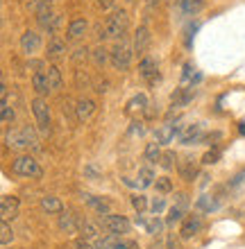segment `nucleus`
I'll use <instances>...</instances> for the list:
<instances>
[{"label": "nucleus", "instance_id": "c85d7f7f", "mask_svg": "<svg viewBox=\"0 0 245 249\" xmlns=\"http://www.w3.org/2000/svg\"><path fill=\"white\" fill-rule=\"evenodd\" d=\"M154 181H157L154 170L150 168V165H143V168L139 170V186L141 188H148V186H154Z\"/></svg>", "mask_w": 245, "mask_h": 249}, {"label": "nucleus", "instance_id": "a18cd8bd", "mask_svg": "<svg viewBox=\"0 0 245 249\" xmlns=\"http://www.w3.org/2000/svg\"><path fill=\"white\" fill-rule=\"evenodd\" d=\"M86 54H89V50H86V48H77V50H75V54L71 57V59H73L75 64H82V61L86 59Z\"/></svg>", "mask_w": 245, "mask_h": 249}, {"label": "nucleus", "instance_id": "09e8293b", "mask_svg": "<svg viewBox=\"0 0 245 249\" xmlns=\"http://www.w3.org/2000/svg\"><path fill=\"white\" fill-rule=\"evenodd\" d=\"M177 206H182V209H186V206H188V195H186V193H177Z\"/></svg>", "mask_w": 245, "mask_h": 249}, {"label": "nucleus", "instance_id": "a878e982", "mask_svg": "<svg viewBox=\"0 0 245 249\" xmlns=\"http://www.w3.org/2000/svg\"><path fill=\"white\" fill-rule=\"evenodd\" d=\"M202 5H205V0H179L177 2L179 12L184 14V16H195L202 9Z\"/></svg>", "mask_w": 245, "mask_h": 249}, {"label": "nucleus", "instance_id": "aec40b11", "mask_svg": "<svg viewBox=\"0 0 245 249\" xmlns=\"http://www.w3.org/2000/svg\"><path fill=\"white\" fill-rule=\"evenodd\" d=\"M86 20L84 18H73L68 23V30H66V39L68 41H80L82 36L86 34Z\"/></svg>", "mask_w": 245, "mask_h": 249}, {"label": "nucleus", "instance_id": "4c0bfd02", "mask_svg": "<svg viewBox=\"0 0 245 249\" xmlns=\"http://www.w3.org/2000/svg\"><path fill=\"white\" fill-rule=\"evenodd\" d=\"M132 206L136 213H143L148 209V197L146 195H132Z\"/></svg>", "mask_w": 245, "mask_h": 249}, {"label": "nucleus", "instance_id": "49530a36", "mask_svg": "<svg viewBox=\"0 0 245 249\" xmlns=\"http://www.w3.org/2000/svg\"><path fill=\"white\" fill-rule=\"evenodd\" d=\"M220 138H223V134H220V131H211V134L202 136V141H205L207 145H216V141H220Z\"/></svg>", "mask_w": 245, "mask_h": 249}, {"label": "nucleus", "instance_id": "58836bf2", "mask_svg": "<svg viewBox=\"0 0 245 249\" xmlns=\"http://www.w3.org/2000/svg\"><path fill=\"white\" fill-rule=\"evenodd\" d=\"M75 84H77V89H91V79L84 71H75Z\"/></svg>", "mask_w": 245, "mask_h": 249}, {"label": "nucleus", "instance_id": "39448f33", "mask_svg": "<svg viewBox=\"0 0 245 249\" xmlns=\"http://www.w3.org/2000/svg\"><path fill=\"white\" fill-rule=\"evenodd\" d=\"M100 222H102V229H107L112 236H123V233H130V229H132V224L125 215H112L109 213V215L100 217Z\"/></svg>", "mask_w": 245, "mask_h": 249}, {"label": "nucleus", "instance_id": "6ab92c4d", "mask_svg": "<svg viewBox=\"0 0 245 249\" xmlns=\"http://www.w3.org/2000/svg\"><path fill=\"white\" fill-rule=\"evenodd\" d=\"M41 211L48 213V215H57V213H64V204H61L59 197L43 195L41 197Z\"/></svg>", "mask_w": 245, "mask_h": 249}, {"label": "nucleus", "instance_id": "5701e85b", "mask_svg": "<svg viewBox=\"0 0 245 249\" xmlns=\"http://www.w3.org/2000/svg\"><path fill=\"white\" fill-rule=\"evenodd\" d=\"M32 89L37 91V95H39V98H43V95H48V93L53 91V89H50V84H48L46 71L32 72Z\"/></svg>", "mask_w": 245, "mask_h": 249}, {"label": "nucleus", "instance_id": "6e6552de", "mask_svg": "<svg viewBox=\"0 0 245 249\" xmlns=\"http://www.w3.org/2000/svg\"><path fill=\"white\" fill-rule=\"evenodd\" d=\"M5 143H7V147H12V150H27V147H30L27 134L23 127H20V129H7L5 131Z\"/></svg>", "mask_w": 245, "mask_h": 249}, {"label": "nucleus", "instance_id": "20e7f679", "mask_svg": "<svg viewBox=\"0 0 245 249\" xmlns=\"http://www.w3.org/2000/svg\"><path fill=\"white\" fill-rule=\"evenodd\" d=\"M32 113H34V120L39 124V131L43 136L50 134V107L43 98H34L32 100Z\"/></svg>", "mask_w": 245, "mask_h": 249}, {"label": "nucleus", "instance_id": "dca6fc26", "mask_svg": "<svg viewBox=\"0 0 245 249\" xmlns=\"http://www.w3.org/2000/svg\"><path fill=\"white\" fill-rule=\"evenodd\" d=\"M148 46H150V30L148 25H139V30L134 32V53L146 54Z\"/></svg>", "mask_w": 245, "mask_h": 249}, {"label": "nucleus", "instance_id": "f257e3e1", "mask_svg": "<svg viewBox=\"0 0 245 249\" xmlns=\"http://www.w3.org/2000/svg\"><path fill=\"white\" fill-rule=\"evenodd\" d=\"M127 27H130V16H127L125 9H116L107 16L105 25L100 27V39L102 41H109V39H116L120 41L125 36Z\"/></svg>", "mask_w": 245, "mask_h": 249}, {"label": "nucleus", "instance_id": "37998d69", "mask_svg": "<svg viewBox=\"0 0 245 249\" xmlns=\"http://www.w3.org/2000/svg\"><path fill=\"white\" fill-rule=\"evenodd\" d=\"M23 129H25V134H27V143H30V147H39V136H37V131H34L30 124H25Z\"/></svg>", "mask_w": 245, "mask_h": 249}, {"label": "nucleus", "instance_id": "a211bd4d", "mask_svg": "<svg viewBox=\"0 0 245 249\" xmlns=\"http://www.w3.org/2000/svg\"><path fill=\"white\" fill-rule=\"evenodd\" d=\"M84 202L89 204V206H91L93 211H95V213H98L100 217L102 215H109V213H112V204L107 202V199H102V197H95V195H89V193H84Z\"/></svg>", "mask_w": 245, "mask_h": 249}, {"label": "nucleus", "instance_id": "0eeeda50", "mask_svg": "<svg viewBox=\"0 0 245 249\" xmlns=\"http://www.w3.org/2000/svg\"><path fill=\"white\" fill-rule=\"evenodd\" d=\"M20 50L27 54V57H32L37 50L41 48V34L37 30H25V32L20 34Z\"/></svg>", "mask_w": 245, "mask_h": 249}, {"label": "nucleus", "instance_id": "473e14b6", "mask_svg": "<svg viewBox=\"0 0 245 249\" xmlns=\"http://www.w3.org/2000/svg\"><path fill=\"white\" fill-rule=\"evenodd\" d=\"M0 233H2V236H0V245L7 247V245L14 240V231H12V227H9L7 220H2V224H0Z\"/></svg>", "mask_w": 245, "mask_h": 249}, {"label": "nucleus", "instance_id": "c03bdc74", "mask_svg": "<svg viewBox=\"0 0 245 249\" xmlns=\"http://www.w3.org/2000/svg\"><path fill=\"white\" fill-rule=\"evenodd\" d=\"M166 209V202H164V197H154L152 204H150V211H152L154 215H159L161 211Z\"/></svg>", "mask_w": 245, "mask_h": 249}, {"label": "nucleus", "instance_id": "603ef678", "mask_svg": "<svg viewBox=\"0 0 245 249\" xmlns=\"http://www.w3.org/2000/svg\"><path fill=\"white\" fill-rule=\"evenodd\" d=\"M168 249H182V243L175 236H168Z\"/></svg>", "mask_w": 245, "mask_h": 249}, {"label": "nucleus", "instance_id": "bf43d9fd", "mask_svg": "<svg viewBox=\"0 0 245 249\" xmlns=\"http://www.w3.org/2000/svg\"><path fill=\"white\" fill-rule=\"evenodd\" d=\"M130 245H132V249H141V247H139V243H130Z\"/></svg>", "mask_w": 245, "mask_h": 249}, {"label": "nucleus", "instance_id": "cd10ccee", "mask_svg": "<svg viewBox=\"0 0 245 249\" xmlns=\"http://www.w3.org/2000/svg\"><path fill=\"white\" fill-rule=\"evenodd\" d=\"M161 154H164V152H161V145L157 143V141H154V143H148L146 150H143V159H146L148 163H157L161 159Z\"/></svg>", "mask_w": 245, "mask_h": 249}, {"label": "nucleus", "instance_id": "8fccbe9b", "mask_svg": "<svg viewBox=\"0 0 245 249\" xmlns=\"http://www.w3.org/2000/svg\"><path fill=\"white\" fill-rule=\"evenodd\" d=\"M100 7H102V12H109V9H113L116 7V0H98Z\"/></svg>", "mask_w": 245, "mask_h": 249}, {"label": "nucleus", "instance_id": "a19ab883", "mask_svg": "<svg viewBox=\"0 0 245 249\" xmlns=\"http://www.w3.org/2000/svg\"><path fill=\"white\" fill-rule=\"evenodd\" d=\"M218 159H220V150L218 147H213V150H209L205 157H202V163L213 165V163H218Z\"/></svg>", "mask_w": 245, "mask_h": 249}, {"label": "nucleus", "instance_id": "4d7b16f0", "mask_svg": "<svg viewBox=\"0 0 245 249\" xmlns=\"http://www.w3.org/2000/svg\"><path fill=\"white\" fill-rule=\"evenodd\" d=\"M116 249H132V245L127 243V240H120V238H118V243H116Z\"/></svg>", "mask_w": 245, "mask_h": 249}, {"label": "nucleus", "instance_id": "6e6d98bb", "mask_svg": "<svg viewBox=\"0 0 245 249\" xmlns=\"http://www.w3.org/2000/svg\"><path fill=\"white\" fill-rule=\"evenodd\" d=\"M95 91H98L100 95H102V93H107V91H109V82H100V84H98V89H95Z\"/></svg>", "mask_w": 245, "mask_h": 249}, {"label": "nucleus", "instance_id": "ea45409f", "mask_svg": "<svg viewBox=\"0 0 245 249\" xmlns=\"http://www.w3.org/2000/svg\"><path fill=\"white\" fill-rule=\"evenodd\" d=\"M154 188L159 190V193H170V190H172L170 177H157V181H154Z\"/></svg>", "mask_w": 245, "mask_h": 249}, {"label": "nucleus", "instance_id": "423d86ee", "mask_svg": "<svg viewBox=\"0 0 245 249\" xmlns=\"http://www.w3.org/2000/svg\"><path fill=\"white\" fill-rule=\"evenodd\" d=\"M177 141L182 145H195L202 141V124L191 123V124H182V129L177 134Z\"/></svg>", "mask_w": 245, "mask_h": 249}, {"label": "nucleus", "instance_id": "c9c22d12", "mask_svg": "<svg viewBox=\"0 0 245 249\" xmlns=\"http://www.w3.org/2000/svg\"><path fill=\"white\" fill-rule=\"evenodd\" d=\"M32 9L39 14H46V12H53V0H34L32 2Z\"/></svg>", "mask_w": 245, "mask_h": 249}, {"label": "nucleus", "instance_id": "2eb2a0df", "mask_svg": "<svg viewBox=\"0 0 245 249\" xmlns=\"http://www.w3.org/2000/svg\"><path fill=\"white\" fill-rule=\"evenodd\" d=\"M177 172L184 181H193V179L198 177V161L191 159V157H186L184 161H179L177 163Z\"/></svg>", "mask_w": 245, "mask_h": 249}, {"label": "nucleus", "instance_id": "7c9ffc66", "mask_svg": "<svg viewBox=\"0 0 245 249\" xmlns=\"http://www.w3.org/2000/svg\"><path fill=\"white\" fill-rule=\"evenodd\" d=\"M184 211L186 209H182V206H177V204H175V206H172L170 211H168V217H166V224H168V227H175V224H182L184 222Z\"/></svg>", "mask_w": 245, "mask_h": 249}, {"label": "nucleus", "instance_id": "bb28decb", "mask_svg": "<svg viewBox=\"0 0 245 249\" xmlns=\"http://www.w3.org/2000/svg\"><path fill=\"white\" fill-rule=\"evenodd\" d=\"M46 77H48V84H50V89H53V91L61 89V71H59V66H55V64L48 66V68H46Z\"/></svg>", "mask_w": 245, "mask_h": 249}, {"label": "nucleus", "instance_id": "ddd939ff", "mask_svg": "<svg viewBox=\"0 0 245 249\" xmlns=\"http://www.w3.org/2000/svg\"><path fill=\"white\" fill-rule=\"evenodd\" d=\"M66 41H61L59 36H53V39L48 41V46H46V57L50 61H59L66 57Z\"/></svg>", "mask_w": 245, "mask_h": 249}, {"label": "nucleus", "instance_id": "f03ea898", "mask_svg": "<svg viewBox=\"0 0 245 249\" xmlns=\"http://www.w3.org/2000/svg\"><path fill=\"white\" fill-rule=\"evenodd\" d=\"M12 172L19 175V177H30V179H41L43 177V170H41L39 161L30 154H20L12 161Z\"/></svg>", "mask_w": 245, "mask_h": 249}, {"label": "nucleus", "instance_id": "e433bc0d", "mask_svg": "<svg viewBox=\"0 0 245 249\" xmlns=\"http://www.w3.org/2000/svg\"><path fill=\"white\" fill-rule=\"evenodd\" d=\"M2 124H12L14 123V118H16V113H14V109H12V105L9 102H2Z\"/></svg>", "mask_w": 245, "mask_h": 249}, {"label": "nucleus", "instance_id": "13d9d810", "mask_svg": "<svg viewBox=\"0 0 245 249\" xmlns=\"http://www.w3.org/2000/svg\"><path fill=\"white\" fill-rule=\"evenodd\" d=\"M159 2H161V0H148V7H150V9H154Z\"/></svg>", "mask_w": 245, "mask_h": 249}, {"label": "nucleus", "instance_id": "f3484780", "mask_svg": "<svg viewBox=\"0 0 245 249\" xmlns=\"http://www.w3.org/2000/svg\"><path fill=\"white\" fill-rule=\"evenodd\" d=\"M95 113V102H93L91 98H82L75 102V116H77V120L80 123H84V120H89Z\"/></svg>", "mask_w": 245, "mask_h": 249}, {"label": "nucleus", "instance_id": "3c124183", "mask_svg": "<svg viewBox=\"0 0 245 249\" xmlns=\"http://www.w3.org/2000/svg\"><path fill=\"white\" fill-rule=\"evenodd\" d=\"M193 71H195V68H193L191 64H184V75H182V79H184V82H188V79H191V75H193Z\"/></svg>", "mask_w": 245, "mask_h": 249}, {"label": "nucleus", "instance_id": "de8ad7c7", "mask_svg": "<svg viewBox=\"0 0 245 249\" xmlns=\"http://www.w3.org/2000/svg\"><path fill=\"white\" fill-rule=\"evenodd\" d=\"M73 247L75 249H93L91 243H89V240H84V238H77V240L73 243Z\"/></svg>", "mask_w": 245, "mask_h": 249}, {"label": "nucleus", "instance_id": "9b49d317", "mask_svg": "<svg viewBox=\"0 0 245 249\" xmlns=\"http://www.w3.org/2000/svg\"><path fill=\"white\" fill-rule=\"evenodd\" d=\"M139 75L146 79L148 84H154V82H159V71H157V61L152 57H143L139 64Z\"/></svg>", "mask_w": 245, "mask_h": 249}, {"label": "nucleus", "instance_id": "9d476101", "mask_svg": "<svg viewBox=\"0 0 245 249\" xmlns=\"http://www.w3.org/2000/svg\"><path fill=\"white\" fill-rule=\"evenodd\" d=\"M19 211H20V202H19V197H14V195H5L2 199H0V215H2V220H14V217L19 215Z\"/></svg>", "mask_w": 245, "mask_h": 249}, {"label": "nucleus", "instance_id": "412c9836", "mask_svg": "<svg viewBox=\"0 0 245 249\" xmlns=\"http://www.w3.org/2000/svg\"><path fill=\"white\" fill-rule=\"evenodd\" d=\"M193 86H182V89H177V91L172 93V109H182V107H186L188 102L193 100Z\"/></svg>", "mask_w": 245, "mask_h": 249}, {"label": "nucleus", "instance_id": "b1692460", "mask_svg": "<svg viewBox=\"0 0 245 249\" xmlns=\"http://www.w3.org/2000/svg\"><path fill=\"white\" fill-rule=\"evenodd\" d=\"M80 238L89 240V243H95V240H100V229H98V224L89 222V220H82V224H80Z\"/></svg>", "mask_w": 245, "mask_h": 249}, {"label": "nucleus", "instance_id": "72a5a7b5", "mask_svg": "<svg viewBox=\"0 0 245 249\" xmlns=\"http://www.w3.org/2000/svg\"><path fill=\"white\" fill-rule=\"evenodd\" d=\"M175 161H177V154L170 152V150H166L159 159V165L164 168V170H172V168H175Z\"/></svg>", "mask_w": 245, "mask_h": 249}, {"label": "nucleus", "instance_id": "79ce46f5", "mask_svg": "<svg viewBox=\"0 0 245 249\" xmlns=\"http://www.w3.org/2000/svg\"><path fill=\"white\" fill-rule=\"evenodd\" d=\"M148 233H152V236H159L161 233V229H164V222H161V220H157V217H154V220H150V222H148Z\"/></svg>", "mask_w": 245, "mask_h": 249}, {"label": "nucleus", "instance_id": "7ed1b4c3", "mask_svg": "<svg viewBox=\"0 0 245 249\" xmlns=\"http://www.w3.org/2000/svg\"><path fill=\"white\" fill-rule=\"evenodd\" d=\"M112 53V57H109V61H112V66L116 68V71L125 72L130 71V66H132V57H134V46H130L127 41H116V46L109 50Z\"/></svg>", "mask_w": 245, "mask_h": 249}, {"label": "nucleus", "instance_id": "5fc2aeb1", "mask_svg": "<svg viewBox=\"0 0 245 249\" xmlns=\"http://www.w3.org/2000/svg\"><path fill=\"white\" fill-rule=\"evenodd\" d=\"M132 124H134L132 134H143V131H146V129H143V123H139V120H136V123H132Z\"/></svg>", "mask_w": 245, "mask_h": 249}, {"label": "nucleus", "instance_id": "f704fd0d", "mask_svg": "<svg viewBox=\"0 0 245 249\" xmlns=\"http://www.w3.org/2000/svg\"><path fill=\"white\" fill-rule=\"evenodd\" d=\"M116 243H118V236H112V233H109V236L95 240L93 249H116Z\"/></svg>", "mask_w": 245, "mask_h": 249}, {"label": "nucleus", "instance_id": "c756f323", "mask_svg": "<svg viewBox=\"0 0 245 249\" xmlns=\"http://www.w3.org/2000/svg\"><path fill=\"white\" fill-rule=\"evenodd\" d=\"M109 57H112V53H109V50H107L105 46H98V48H93V50H91V59H93V64L100 66V68H102V66H105L107 61H109Z\"/></svg>", "mask_w": 245, "mask_h": 249}, {"label": "nucleus", "instance_id": "2f4dec72", "mask_svg": "<svg viewBox=\"0 0 245 249\" xmlns=\"http://www.w3.org/2000/svg\"><path fill=\"white\" fill-rule=\"evenodd\" d=\"M130 111H146V107H148V98L143 95V93H139V95H134L132 100H130Z\"/></svg>", "mask_w": 245, "mask_h": 249}, {"label": "nucleus", "instance_id": "4468645a", "mask_svg": "<svg viewBox=\"0 0 245 249\" xmlns=\"http://www.w3.org/2000/svg\"><path fill=\"white\" fill-rule=\"evenodd\" d=\"M179 129H182V127H177L175 123L161 124L159 129L154 131V141H157L159 145H168V143H172V141H175V136L179 134Z\"/></svg>", "mask_w": 245, "mask_h": 249}, {"label": "nucleus", "instance_id": "393cba45", "mask_svg": "<svg viewBox=\"0 0 245 249\" xmlns=\"http://www.w3.org/2000/svg\"><path fill=\"white\" fill-rule=\"evenodd\" d=\"M195 206H198L202 213H213V211L220 209V202L213 195H200L198 202H195Z\"/></svg>", "mask_w": 245, "mask_h": 249}, {"label": "nucleus", "instance_id": "864d4df0", "mask_svg": "<svg viewBox=\"0 0 245 249\" xmlns=\"http://www.w3.org/2000/svg\"><path fill=\"white\" fill-rule=\"evenodd\" d=\"M143 113H146V118H148V120H152V118H157V113H159V111H154L152 105H148V107H146V111H143Z\"/></svg>", "mask_w": 245, "mask_h": 249}, {"label": "nucleus", "instance_id": "f8f14e48", "mask_svg": "<svg viewBox=\"0 0 245 249\" xmlns=\"http://www.w3.org/2000/svg\"><path fill=\"white\" fill-rule=\"evenodd\" d=\"M200 229H202V217L200 215H186L184 222H182V229H179V236L188 240V238L198 236Z\"/></svg>", "mask_w": 245, "mask_h": 249}, {"label": "nucleus", "instance_id": "1a4fd4ad", "mask_svg": "<svg viewBox=\"0 0 245 249\" xmlns=\"http://www.w3.org/2000/svg\"><path fill=\"white\" fill-rule=\"evenodd\" d=\"M37 20H39V27L43 30V32L48 34H57L61 27V16L55 12H46V14H39L37 16Z\"/></svg>", "mask_w": 245, "mask_h": 249}, {"label": "nucleus", "instance_id": "4be33fe9", "mask_svg": "<svg viewBox=\"0 0 245 249\" xmlns=\"http://www.w3.org/2000/svg\"><path fill=\"white\" fill-rule=\"evenodd\" d=\"M80 220L73 215V213H61L59 220H57V227H59L64 233H75V231H80Z\"/></svg>", "mask_w": 245, "mask_h": 249}]
</instances>
